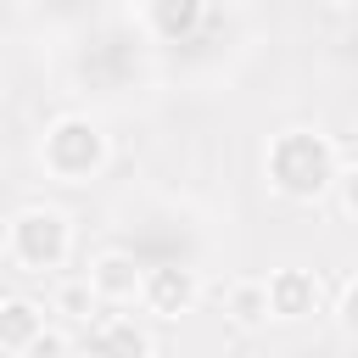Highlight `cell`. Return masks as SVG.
<instances>
[{
  "label": "cell",
  "mask_w": 358,
  "mask_h": 358,
  "mask_svg": "<svg viewBox=\"0 0 358 358\" xmlns=\"http://www.w3.org/2000/svg\"><path fill=\"white\" fill-rule=\"evenodd\" d=\"M268 173H274V185H280L285 196H319V190L336 179V157H330V145H324L319 134L291 129V134L274 140Z\"/></svg>",
  "instance_id": "6da1fadb"
},
{
  "label": "cell",
  "mask_w": 358,
  "mask_h": 358,
  "mask_svg": "<svg viewBox=\"0 0 358 358\" xmlns=\"http://www.w3.org/2000/svg\"><path fill=\"white\" fill-rule=\"evenodd\" d=\"M11 257H17L28 274L56 268V263L67 257V218L50 213V207H28V213H17V224H11Z\"/></svg>",
  "instance_id": "7a4b0ae2"
},
{
  "label": "cell",
  "mask_w": 358,
  "mask_h": 358,
  "mask_svg": "<svg viewBox=\"0 0 358 358\" xmlns=\"http://www.w3.org/2000/svg\"><path fill=\"white\" fill-rule=\"evenodd\" d=\"M45 168H50L56 179H67V185L90 179V173L101 168V129L84 123V117H62V123L45 134Z\"/></svg>",
  "instance_id": "3957f363"
},
{
  "label": "cell",
  "mask_w": 358,
  "mask_h": 358,
  "mask_svg": "<svg viewBox=\"0 0 358 358\" xmlns=\"http://www.w3.org/2000/svg\"><path fill=\"white\" fill-rule=\"evenodd\" d=\"M140 296H145V308H151V313H185V308L196 302V274H190V268H179V263L145 268Z\"/></svg>",
  "instance_id": "277c9868"
},
{
  "label": "cell",
  "mask_w": 358,
  "mask_h": 358,
  "mask_svg": "<svg viewBox=\"0 0 358 358\" xmlns=\"http://www.w3.org/2000/svg\"><path fill=\"white\" fill-rule=\"evenodd\" d=\"M140 280H145V274H140V263H134L129 252H106V257L90 268L84 285H90L95 302H134V296H140Z\"/></svg>",
  "instance_id": "5b68a950"
},
{
  "label": "cell",
  "mask_w": 358,
  "mask_h": 358,
  "mask_svg": "<svg viewBox=\"0 0 358 358\" xmlns=\"http://www.w3.org/2000/svg\"><path fill=\"white\" fill-rule=\"evenodd\" d=\"M263 285H268V313H280V319H302V313H313V302H319V285H313V274H302V268H280V274H268Z\"/></svg>",
  "instance_id": "8992f818"
},
{
  "label": "cell",
  "mask_w": 358,
  "mask_h": 358,
  "mask_svg": "<svg viewBox=\"0 0 358 358\" xmlns=\"http://www.w3.org/2000/svg\"><path fill=\"white\" fill-rule=\"evenodd\" d=\"M39 336H45V313H39L28 296H11V302H0V347H17V352H28Z\"/></svg>",
  "instance_id": "52a82bcc"
},
{
  "label": "cell",
  "mask_w": 358,
  "mask_h": 358,
  "mask_svg": "<svg viewBox=\"0 0 358 358\" xmlns=\"http://www.w3.org/2000/svg\"><path fill=\"white\" fill-rule=\"evenodd\" d=\"M151 352V341H145V330L134 324V319H101V330H95V358H145Z\"/></svg>",
  "instance_id": "ba28073f"
},
{
  "label": "cell",
  "mask_w": 358,
  "mask_h": 358,
  "mask_svg": "<svg viewBox=\"0 0 358 358\" xmlns=\"http://www.w3.org/2000/svg\"><path fill=\"white\" fill-rule=\"evenodd\" d=\"M229 319H235V324H263V319H268V285H263V280L229 285Z\"/></svg>",
  "instance_id": "9c48e42d"
},
{
  "label": "cell",
  "mask_w": 358,
  "mask_h": 358,
  "mask_svg": "<svg viewBox=\"0 0 358 358\" xmlns=\"http://www.w3.org/2000/svg\"><path fill=\"white\" fill-rule=\"evenodd\" d=\"M151 22H157V28H168V34H185V28H196V22H201V6H157V11H151Z\"/></svg>",
  "instance_id": "30bf717a"
},
{
  "label": "cell",
  "mask_w": 358,
  "mask_h": 358,
  "mask_svg": "<svg viewBox=\"0 0 358 358\" xmlns=\"http://www.w3.org/2000/svg\"><path fill=\"white\" fill-rule=\"evenodd\" d=\"M28 358H67V341H62V336H50V330H45V336H39V341H34V347H28Z\"/></svg>",
  "instance_id": "8fae6325"
},
{
  "label": "cell",
  "mask_w": 358,
  "mask_h": 358,
  "mask_svg": "<svg viewBox=\"0 0 358 358\" xmlns=\"http://www.w3.org/2000/svg\"><path fill=\"white\" fill-rule=\"evenodd\" d=\"M341 324L358 336V285H347V296H341Z\"/></svg>",
  "instance_id": "7c38bea8"
},
{
  "label": "cell",
  "mask_w": 358,
  "mask_h": 358,
  "mask_svg": "<svg viewBox=\"0 0 358 358\" xmlns=\"http://www.w3.org/2000/svg\"><path fill=\"white\" fill-rule=\"evenodd\" d=\"M341 201H347V213H358V168L341 173Z\"/></svg>",
  "instance_id": "4fadbf2b"
}]
</instances>
